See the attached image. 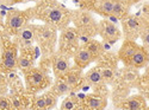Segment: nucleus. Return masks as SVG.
Instances as JSON below:
<instances>
[{
	"label": "nucleus",
	"mask_w": 149,
	"mask_h": 110,
	"mask_svg": "<svg viewBox=\"0 0 149 110\" xmlns=\"http://www.w3.org/2000/svg\"><path fill=\"white\" fill-rule=\"evenodd\" d=\"M73 20L79 32L86 33V34H92L93 32H97V24L94 21L92 13H90V12L87 11L74 12Z\"/></svg>",
	"instance_id": "nucleus-1"
},
{
	"label": "nucleus",
	"mask_w": 149,
	"mask_h": 110,
	"mask_svg": "<svg viewBox=\"0 0 149 110\" xmlns=\"http://www.w3.org/2000/svg\"><path fill=\"white\" fill-rule=\"evenodd\" d=\"M97 32L105 40V43L109 44H115L122 37L120 30L117 27V25L109 20H102L97 25Z\"/></svg>",
	"instance_id": "nucleus-2"
},
{
	"label": "nucleus",
	"mask_w": 149,
	"mask_h": 110,
	"mask_svg": "<svg viewBox=\"0 0 149 110\" xmlns=\"http://www.w3.org/2000/svg\"><path fill=\"white\" fill-rule=\"evenodd\" d=\"M44 19L50 24V25L58 27V29L65 27L68 23L67 13L63 11V8H61L60 6H53V7L49 8L45 12Z\"/></svg>",
	"instance_id": "nucleus-3"
},
{
	"label": "nucleus",
	"mask_w": 149,
	"mask_h": 110,
	"mask_svg": "<svg viewBox=\"0 0 149 110\" xmlns=\"http://www.w3.org/2000/svg\"><path fill=\"white\" fill-rule=\"evenodd\" d=\"M122 25H123L124 33L127 34L128 38H134V39L137 38V36H140L144 29L143 23L139 18H136L134 16H129V14L123 18Z\"/></svg>",
	"instance_id": "nucleus-4"
},
{
	"label": "nucleus",
	"mask_w": 149,
	"mask_h": 110,
	"mask_svg": "<svg viewBox=\"0 0 149 110\" xmlns=\"http://www.w3.org/2000/svg\"><path fill=\"white\" fill-rule=\"evenodd\" d=\"M148 64H149V50L144 46H139L131 58L130 66L139 70L148 66Z\"/></svg>",
	"instance_id": "nucleus-5"
},
{
	"label": "nucleus",
	"mask_w": 149,
	"mask_h": 110,
	"mask_svg": "<svg viewBox=\"0 0 149 110\" xmlns=\"http://www.w3.org/2000/svg\"><path fill=\"white\" fill-rule=\"evenodd\" d=\"M35 37H37V40H38L42 45L49 46V45H53L55 43L56 33H55V30H53L52 27L42 26L38 30H36Z\"/></svg>",
	"instance_id": "nucleus-6"
},
{
	"label": "nucleus",
	"mask_w": 149,
	"mask_h": 110,
	"mask_svg": "<svg viewBox=\"0 0 149 110\" xmlns=\"http://www.w3.org/2000/svg\"><path fill=\"white\" fill-rule=\"evenodd\" d=\"M53 68L56 77H63L66 76L68 71L70 70L69 60L63 55H55L53 58Z\"/></svg>",
	"instance_id": "nucleus-7"
},
{
	"label": "nucleus",
	"mask_w": 149,
	"mask_h": 110,
	"mask_svg": "<svg viewBox=\"0 0 149 110\" xmlns=\"http://www.w3.org/2000/svg\"><path fill=\"white\" fill-rule=\"evenodd\" d=\"M137 47H139V45L136 44L135 42H132V40H127V42H124V44L122 45V47H120V50H119V58H120V60L122 62L125 64V65H128V66H130V62H131V58H132V56H134V53L136 52V50H137Z\"/></svg>",
	"instance_id": "nucleus-8"
},
{
	"label": "nucleus",
	"mask_w": 149,
	"mask_h": 110,
	"mask_svg": "<svg viewBox=\"0 0 149 110\" xmlns=\"http://www.w3.org/2000/svg\"><path fill=\"white\" fill-rule=\"evenodd\" d=\"M94 60L92 53L86 47H79L75 55H74V62L79 69H84L87 65H90Z\"/></svg>",
	"instance_id": "nucleus-9"
},
{
	"label": "nucleus",
	"mask_w": 149,
	"mask_h": 110,
	"mask_svg": "<svg viewBox=\"0 0 149 110\" xmlns=\"http://www.w3.org/2000/svg\"><path fill=\"white\" fill-rule=\"evenodd\" d=\"M60 42L62 45L69 46H78L79 42V32L73 27H65L61 32Z\"/></svg>",
	"instance_id": "nucleus-10"
},
{
	"label": "nucleus",
	"mask_w": 149,
	"mask_h": 110,
	"mask_svg": "<svg viewBox=\"0 0 149 110\" xmlns=\"http://www.w3.org/2000/svg\"><path fill=\"white\" fill-rule=\"evenodd\" d=\"M113 6H115V0H98L95 5V12L100 16L110 17L112 16Z\"/></svg>",
	"instance_id": "nucleus-11"
},
{
	"label": "nucleus",
	"mask_w": 149,
	"mask_h": 110,
	"mask_svg": "<svg viewBox=\"0 0 149 110\" xmlns=\"http://www.w3.org/2000/svg\"><path fill=\"white\" fill-rule=\"evenodd\" d=\"M124 108L127 110H143L146 108V101L141 96H134L125 101Z\"/></svg>",
	"instance_id": "nucleus-12"
},
{
	"label": "nucleus",
	"mask_w": 149,
	"mask_h": 110,
	"mask_svg": "<svg viewBox=\"0 0 149 110\" xmlns=\"http://www.w3.org/2000/svg\"><path fill=\"white\" fill-rule=\"evenodd\" d=\"M24 21H25V18L22 13H13L12 16H10V19L7 21L8 27L13 31H20L23 29Z\"/></svg>",
	"instance_id": "nucleus-13"
},
{
	"label": "nucleus",
	"mask_w": 149,
	"mask_h": 110,
	"mask_svg": "<svg viewBox=\"0 0 149 110\" xmlns=\"http://www.w3.org/2000/svg\"><path fill=\"white\" fill-rule=\"evenodd\" d=\"M85 78L86 81H87L88 84L91 85H100L104 83V79L100 75V70H98V69H91L90 71L86 72V75H85Z\"/></svg>",
	"instance_id": "nucleus-14"
},
{
	"label": "nucleus",
	"mask_w": 149,
	"mask_h": 110,
	"mask_svg": "<svg viewBox=\"0 0 149 110\" xmlns=\"http://www.w3.org/2000/svg\"><path fill=\"white\" fill-rule=\"evenodd\" d=\"M86 103L91 110H103L106 107V100L99 96H88L86 98Z\"/></svg>",
	"instance_id": "nucleus-15"
},
{
	"label": "nucleus",
	"mask_w": 149,
	"mask_h": 110,
	"mask_svg": "<svg viewBox=\"0 0 149 110\" xmlns=\"http://www.w3.org/2000/svg\"><path fill=\"white\" fill-rule=\"evenodd\" d=\"M128 12H129V7L123 0H115L112 16H115L116 18H122L123 19L124 17L128 16Z\"/></svg>",
	"instance_id": "nucleus-16"
},
{
	"label": "nucleus",
	"mask_w": 149,
	"mask_h": 110,
	"mask_svg": "<svg viewBox=\"0 0 149 110\" xmlns=\"http://www.w3.org/2000/svg\"><path fill=\"white\" fill-rule=\"evenodd\" d=\"M80 78H81V72L80 70H77V69H70L68 71V73L66 75V83L69 85V87L72 89H74L77 87V85H79L80 83Z\"/></svg>",
	"instance_id": "nucleus-17"
},
{
	"label": "nucleus",
	"mask_w": 149,
	"mask_h": 110,
	"mask_svg": "<svg viewBox=\"0 0 149 110\" xmlns=\"http://www.w3.org/2000/svg\"><path fill=\"white\" fill-rule=\"evenodd\" d=\"M73 89L69 87V85L66 83V82H62V81H58L55 83V85L53 87V92L54 95L56 96H65V95H68Z\"/></svg>",
	"instance_id": "nucleus-18"
},
{
	"label": "nucleus",
	"mask_w": 149,
	"mask_h": 110,
	"mask_svg": "<svg viewBox=\"0 0 149 110\" xmlns=\"http://www.w3.org/2000/svg\"><path fill=\"white\" fill-rule=\"evenodd\" d=\"M36 33V29L35 26H26V27H23L19 31V39L23 42H32L33 40V37Z\"/></svg>",
	"instance_id": "nucleus-19"
},
{
	"label": "nucleus",
	"mask_w": 149,
	"mask_h": 110,
	"mask_svg": "<svg viewBox=\"0 0 149 110\" xmlns=\"http://www.w3.org/2000/svg\"><path fill=\"white\" fill-rule=\"evenodd\" d=\"M29 81H30V84L35 85V87L41 85L44 82V73L40 70H32L29 73Z\"/></svg>",
	"instance_id": "nucleus-20"
},
{
	"label": "nucleus",
	"mask_w": 149,
	"mask_h": 110,
	"mask_svg": "<svg viewBox=\"0 0 149 110\" xmlns=\"http://www.w3.org/2000/svg\"><path fill=\"white\" fill-rule=\"evenodd\" d=\"M87 50L92 53V56H93V58L95 59V58H98L99 56L102 55V52H103V45L99 43V42H94V40H92V42H90V43H87V45L85 46Z\"/></svg>",
	"instance_id": "nucleus-21"
},
{
	"label": "nucleus",
	"mask_w": 149,
	"mask_h": 110,
	"mask_svg": "<svg viewBox=\"0 0 149 110\" xmlns=\"http://www.w3.org/2000/svg\"><path fill=\"white\" fill-rule=\"evenodd\" d=\"M3 65H4L6 69H15V68L18 65V60L16 59V55H15L13 51H7V52L5 53Z\"/></svg>",
	"instance_id": "nucleus-22"
},
{
	"label": "nucleus",
	"mask_w": 149,
	"mask_h": 110,
	"mask_svg": "<svg viewBox=\"0 0 149 110\" xmlns=\"http://www.w3.org/2000/svg\"><path fill=\"white\" fill-rule=\"evenodd\" d=\"M123 78L125 79V81H128V82H134V81H136V79L139 78V71H137V69H135V68H132V66H129L125 71H124Z\"/></svg>",
	"instance_id": "nucleus-23"
},
{
	"label": "nucleus",
	"mask_w": 149,
	"mask_h": 110,
	"mask_svg": "<svg viewBox=\"0 0 149 110\" xmlns=\"http://www.w3.org/2000/svg\"><path fill=\"white\" fill-rule=\"evenodd\" d=\"M18 65L22 70L28 71L32 68V60L26 56H20L19 59H18Z\"/></svg>",
	"instance_id": "nucleus-24"
},
{
	"label": "nucleus",
	"mask_w": 149,
	"mask_h": 110,
	"mask_svg": "<svg viewBox=\"0 0 149 110\" xmlns=\"http://www.w3.org/2000/svg\"><path fill=\"white\" fill-rule=\"evenodd\" d=\"M100 75H102L104 82H105V81H106V82H110V81H112V79H113V77H115V72H113V70L111 69V68H102V70H100Z\"/></svg>",
	"instance_id": "nucleus-25"
},
{
	"label": "nucleus",
	"mask_w": 149,
	"mask_h": 110,
	"mask_svg": "<svg viewBox=\"0 0 149 110\" xmlns=\"http://www.w3.org/2000/svg\"><path fill=\"white\" fill-rule=\"evenodd\" d=\"M75 107H77V102L72 97H67L61 103V110H73Z\"/></svg>",
	"instance_id": "nucleus-26"
},
{
	"label": "nucleus",
	"mask_w": 149,
	"mask_h": 110,
	"mask_svg": "<svg viewBox=\"0 0 149 110\" xmlns=\"http://www.w3.org/2000/svg\"><path fill=\"white\" fill-rule=\"evenodd\" d=\"M44 98H45V105H47V109L48 110H50V109H53L55 107V104H56V97L52 92L47 94L44 96Z\"/></svg>",
	"instance_id": "nucleus-27"
},
{
	"label": "nucleus",
	"mask_w": 149,
	"mask_h": 110,
	"mask_svg": "<svg viewBox=\"0 0 149 110\" xmlns=\"http://www.w3.org/2000/svg\"><path fill=\"white\" fill-rule=\"evenodd\" d=\"M140 36H141V39H142V42H143L144 47L149 50V26L144 27Z\"/></svg>",
	"instance_id": "nucleus-28"
},
{
	"label": "nucleus",
	"mask_w": 149,
	"mask_h": 110,
	"mask_svg": "<svg viewBox=\"0 0 149 110\" xmlns=\"http://www.w3.org/2000/svg\"><path fill=\"white\" fill-rule=\"evenodd\" d=\"M35 109L36 110H45L47 109L44 96H41V97H38V98L36 100V102H35Z\"/></svg>",
	"instance_id": "nucleus-29"
},
{
	"label": "nucleus",
	"mask_w": 149,
	"mask_h": 110,
	"mask_svg": "<svg viewBox=\"0 0 149 110\" xmlns=\"http://www.w3.org/2000/svg\"><path fill=\"white\" fill-rule=\"evenodd\" d=\"M11 107V103L5 97H0V110H8Z\"/></svg>",
	"instance_id": "nucleus-30"
},
{
	"label": "nucleus",
	"mask_w": 149,
	"mask_h": 110,
	"mask_svg": "<svg viewBox=\"0 0 149 110\" xmlns=\"http://www.w3.org/2000/svg\"><path fill=\"white\" fill-rule=\"evenodd\" d=\"M13 105H15L16 108H19V107H20V102H19L17 98H13Z\"/></svg>",
	"instance_id": "nucleus-31"
},
{
	"label": "nucleus",
	"mask_w": 149,
	"mask_h": 110,
	"mask_svg": "<svg viewBox=\"0 0 149 110\" xmlns=\"http://www.w3.org/2000/svg\"><path fill=\"white\" fill-rule=\"evenodd\" d=\"M73 110H86V108H85L84 105H77Z\"/></svg>",
	"instance_id": "nucleus-32"
},
{
	"label": "nucleus",
	"mask_w": 149,
	"mask_h": 110,
	"mask_svg": "<svg viewBox=\"0 0 149 110\" xmlns=\"http://www.w3.org/2000/svg\"><path fill=\"white\" fill-rule=\"evenodd\" d=\"M148 75H149V68H148Z\"/></svg>",
	"instance_id": "nucleus-33"
}]
</instances>
